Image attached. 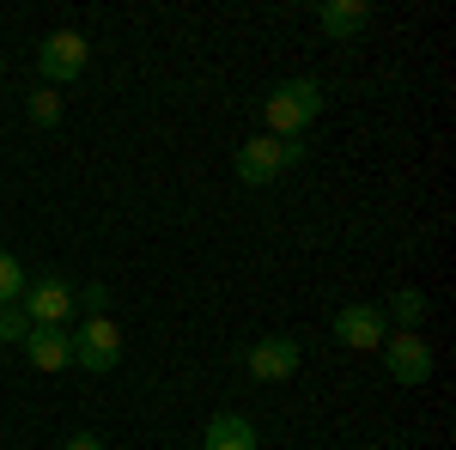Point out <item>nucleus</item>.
I'll return each instance as SVG.
<instances>
[{"instance_id":"18","label":"nucleus","mask_w":456,"mask_h":450,"mask_svg":"<svg viewBox=\"0 0 456 450\" xmlns=\"http://www.w3.org/2000/svg\"><path fill=\"white\" fill-rule=\"evenodd\" d=\"M0 73H6V61H0Z\"/></svg>"},{"instance_id":"8","label":"nucleus","mask_w":456,"mask_h":450,"mask_svg":"<svg viewBox=\"0 0 456 450\" xmlns=\"http://www.w3.org/2000/svg\"><path fill=\"white\" fill-rule=\"evenodd\" d=\"M281 171H286V140L256 135V140H244V146H238V183L262 189V183H274Z\"/></svg>"},{"instance_id":"6","label":"nucleus","mask_w":456,"mask_h":450,"mask_svg":"<svg viewBox=\"0 0 456 450\" xmlns=\"http://www.w3.org/2000/svg\"><path fill=\"white\" fill-rule=\"evenodd\" d=\"M298 359H305V347L292 341V335H268V341H256L244 353V365H249L256 383H286L292 372H298Z\"/></svg>"},{"instance_id":"9","label":"nucleus","mask_w":456,"mask_h":450,"mask_svg":"<svg viewBox=\"0 0 456 450\" xmlns=\"http://www.w3.org/2000/svg\"><path fill=\"white\" fill-rule=\"evenodd\" d=\"M19 347H25V359L37 372H68L73 365V329H55V323H31V335Z\"/></svg>"},{"instance_id":"1","label":"nucleus","mask_w":456,"mask_h":450,"mask_svg":"<svg viewBox=\"0 0 456 450\" xmlns=\"http://www.w3.org/2000/svg\"><path fill=\"white\" fill-rule=\"evenodd\" d=\"M262 116H268V135L274 140H305V128L322 116V86L316 79H286V86L268 92Z\"/></svg>"},{"instance_id":"15","label":"nucleus","mask_w":456,"mask_h":450,"mask_svg":"<svg viewBox=\"0 0 456 450\" xmlns=\"http://www.w3.org/2000/svg\"><path fill=\"white\" fill-rule=\"evenodd\" d=\"M25 335H31L25 305H0V341H25Z\"/></svg>"},{"instance_id":"4","label":"nucleus","mask_w":456,"mask_h":450,"mask_svg":"<svg viewBox=\"0 0 456 450\" xmlns=\"http://www.w3.org/2000/svg\"><path fill=\"white\" fill-rule=\"evenodd\" d=\"M384 372L395 383H408V389H420L432 378V347L420 341V329H395L384 341Z\"/></svg>"},{"instance_id":"17","label":"nucleus","mask_w":456,"mask_h":450,"mask_svg":"<svg viewBox=\"0 0 456 450\" xmlns=\"http://www.w3.org/2000/svg\"><path fill=\"white\" fill-rule=\"evenodd\" d=\"M61 450H104V438H98V432H73Z\"/></svg>"},{"instance_id":"3","label":"nucleus","mask_w":456,"mask_h":450,"mask_svg":"<svg viewBox=\"0 0 456 450\" xmlns=\"http://www.w3.org/2000/svg\"><path fill=\"white\" fill-rule=\"evenodd\" d=\"M73 365L79 372H116L122 365V329L110 323V316H86L79 329H73Z\"/></svg>"},{"instance_id":"12","label":"nucleus","mask_w":456,"mask_h":450,"mask_svg":"<svg viewBox=\"0 0 456 450\" xmlns=\"http://www.w3.org/2000/svg\"><path fill=\"white\" fill-rule=\"evenodd\" d=\"M426 311H432V299H426L420 286H402V292L389 299V311H384V316H395L402 329H420V323H426Z\"/></svg>"},{"instance_id":"13","label":"nucleus","mask_w":456,"mask_h":450,"mask_svg":"<svg viewBox=\"0 0 456 450\" xmlns=\"http://www.w3.org/2000/svg\"><path fill=\"white\" fill-rule=\"evenodd\" d=\"M25 286H31V280H25V262H19L12 250H0V305H19Z\"/></svg>"},{"instance_id":"11","label":"nucleus","mask_w":456,"mask_h":450,"mask_svg":"<svg viewBox=\"0 0 456 450\" xmlns=\"http://www.w3.org/2000/svg\"><path fill=\"white\" fill-rule=\"evenodd\" d=\"M201 450H262V438L244 414H213L201 432Z\"/></svg>"},{"instance_id":"10","label":"nucleus","mask_w":456,"mask_h":450,"mask_svg":"<svg viewBox=\"0 0 456 450\" xmlns=\"http://www.w3.org/2000/svg\"><path fill=\"white\" fill-rule=\"evenodd\" d=\"M316 25H322V37L347 43V37H359L371 25V6H365V0H322V6H316Z\"/></svg>"},{"instance_id":"14","label":"nucleus","mask_w":456,"mask_h":450,"mask_svg":"<svg viewBox=\"0 0 456 450\" xmlns=\"http://www.w3.org/2000/svg\"><path fill=\"white\" fill-rule=\"evenodd\" d=\"M31 122L37 128H55V122H61V92H55V86H37L31 92Z\"/></svg>"},{"instance_id":"2","label":"nucleus","mask_w":456,"mask_h":450,"mask_svg":"<svg viewBox=\"0 0 456 450\" xmlns=\"http://www.w3.org/2000/svg\"><path fill=\"white\" fill-rule=\"evenodd\" d=\"M86 61H92V43L79 31H49L37 43V73H43V86H55V92H61L68 79H79Z\"/></svg>"},{"instance_id":"5","label":"nucleus","mask_w":456,"mask_h":450,"mask_svg":"<svg viewBox=\"0 0 456 450\" xmlns=\"http://www.w3.org/2000/svg\"><path fill=\"white\" fill-rule=\"evenodd\" d=\"M335 341L353 347V353H371V347L389 341V316L384 305H341L335 311Z\"/></svg>"},{"instance_id":"7","label":"nucleus","mask_w":456,"mask_h":450,"mask_svg":"<svg viewBox=\"0 0 456 450\" xmlns=\"http://www.w3.org/2000/svg\"><path fill=\"white\" fill-rule=\"evenodd\" d=\"M19 305H25V316H31V323H55V329H68V316L79 311V305H73V286H68L61 274H43V280H31Z\"/></svg>"},{"instance_id":"16","label":"nucleus","mask_w":456,"mask_h":450,"mask_svg":"<svg viewBox=\"0 0 456 450\" xmlns=\"http://www.w3.org/2000/svg\"><path fill=\"white\" fill-rule=\"evenodd\" d=\"M73 305H86L92 316H110V286L92 280V286H73Z\"/></svg>"}]
</instances>
